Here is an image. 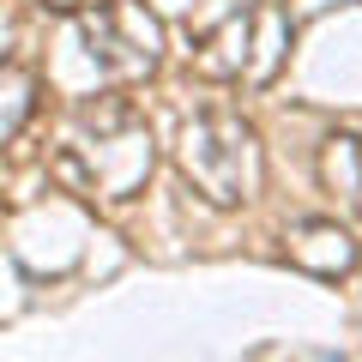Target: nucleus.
<instances>
[{
    "label": "nucleus",
    "mask_w": 362,
    "mask_h": 362,
    "mask_svg": "<svg viewBox=\"0 0 362 362\" xmlns=\"http://www.w3.org/2000/svg\"><path fill=\"white\" fill-rule=\"evenodd\" d=\"M78 49L97 61V78H145L163 54V30L139 0H97L73 18Z\"/></svg>",
    "instance_id": "f03ea898"
},
{
    "label": "nucleus",
    "mask_w": 362,
    "mask_h": 362,
    "mask_svg": "<svg viewBox=\"0 0 362 362\" xmlns=\"http://www.w3.org/2000/svg\"><path fill=\"white\" fill-rule=\"evenodd\" d=\"M78 151H90V169H54L61 181H73L78 194H103V199H127L145 175H151V133L139 121H115V127H97V139H85Z\"/></svg>",
    "instance_id": "7ed1b4c3"
},
{
    "label": "nucleus",
    "mask_w": 362,
    "mask_h": 362,
    "mask_svg": "<svg viewBox=\"0 0 362 362\" xmlns=\"http://www.w3.org/2000/svg\"><path fill=\"white\" fill-rule=\"evenodd\" d=\"M290 254H296L308 272H326V278L356 266V247H350V235L338 230V223H302V230L290 235Z\"/></svg>",
    "instance_id": "20e7f679"
},
{
    "label": "nucleus",
    "mask_w": 362,
    "mask_h": 362,
    "mask_svg": "<svg viewBox=\"0 0 362 362\" xmlns=\"http://www.w3.org/2000/svg\"><path fill=\"white\" fill-rule=\"evenodd\" d=\"M181 169L211 206H242L259 187V139L235 109H199L181 127Z\"/></svg>",
    "instance_id": "f257e3e1"
}]
</instances>
